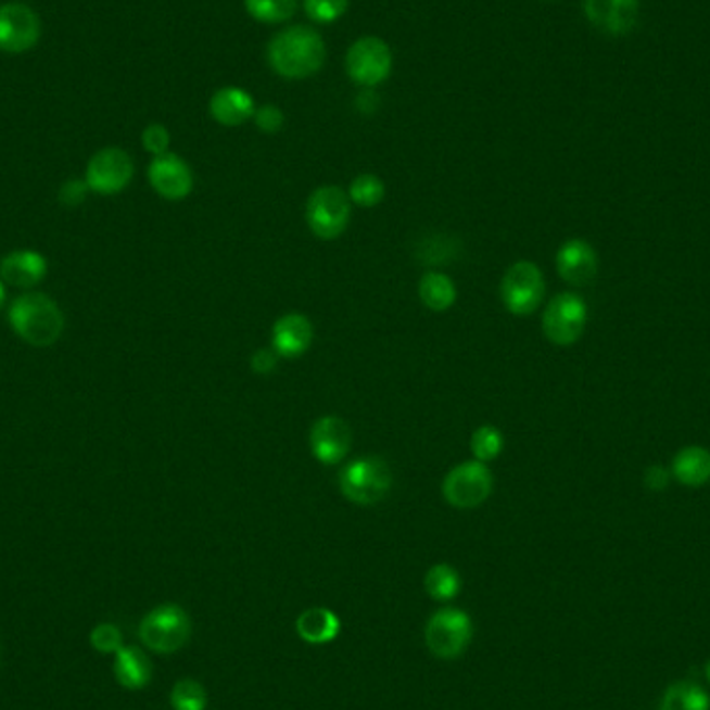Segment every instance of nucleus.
I'll use <instances>...</instances> for the list:
<instances>
[{"mask_svg":"<svg viewBox=\"0 0 710 710\" xmlns=\"http://www.w3.org/2000/svg\"><path fill=\"white\" fill-rule=\"evenodd\" d=\"M472 619L461 609H441L428 619L427 638L428 650L443 661H453L461 657L470 642H472Z\"/></svg>","mask_w":710,"mask_h":710,"instance_id":"obj_5","label":"nucleus"},{"mask_svg":"<svg viewBox=\"0 0 710 710\" xmlns=\"http://www.w3.org/2000/svg\"><path fill=\"white\" fill-rule=\"evenodd\" d=\"M384 183L380 181L377 175L372 173H364V175H357L352 186H350V200L354 202L355 206H362V208H375L379 206L380 202L384 200Z\"/></svg>","mask_w":710,"mask_h":710,"instance_id":"obj_27","label":"nucleus"},{"mask_svg":"<svg viewBox=\"0 0 710 710\" xmlns=\"http://www.w3.org/2000/svg\"><path fill=\"white\" fill-rule=\"evenodd\" d=\"M352 218V200L337 186L312 191L306 204V223L318 239L332 241L347 229Z\"/></svg>","mask_w":710,"mask_h":710,"instance_id":"obj_6","label":"nucleus"},{"mask_svg":"<svg viewBox=\"0 0 710 710\" xmlns=\"http://www.w3.org/2000/svg\"><path fill=\"white\" fill-rule=\"evenodd\" d=\"M256 104L254 98L241 88H223L214 92L211 100V115L216 123L225 127H237L254 117Z\"/></svg>","mask_w":710,"mask_h":710,"instance_id":"obj_19","label":"nucleus"},{"mask_svg":"<svg viewBox=\"0 0 710 710\" xmlns=\"http://www.w3.org/2000/svg\"><path fill=\"white\" fill-rule=\"evenodd\" d=\"M191 638V619L179 605H161L143 617L140 639L159 655L181 650Z\"/></svg>","mask_w":710,"mask_h":710,"instance_id":"obj_4","label":"nucleus"},{"mask_svg":"<svg viewBox=\"0 0 710 710\" xmlns=\"http://www.w3.org/2000/svg\"><path fill=\"white\" fill-rule=\"evenodd\" d=\"M115 677L127 689H142L150 684L152 664L140 648L121 646L115 659Z\"/></svg>","mask_w":710,"mask_h":710,"instance_id":"obj_21","label":"nucleus"},{"mask_svg":"<svg viewBox=\"0 0 710 710\" xmlns=\"http://www.w3.org/2000/svg\"><path fill=\"white\" fill-rule=\"evenodd\" d=\"M470 447H472L476 461L489 464V461H495L500 455V451L505 447V439L498 428L484 424L473 432Z\"/></svg>","mask_w":710,"mask_h":710,"instance_id":"obj_29","label":"nucleus"},{"mask_svg":"<svg viewBox=\"0 0 710 710\" xmlns=\"http://www.w3.org/2000/svg\"><path fill=\"white\" fill-rule=\"evenodd\" d=\"M659 710H710V696L698 684L680 682L664 692Z\"/></svg>","mask_w":710,"mask_h":710,"instance_id":"obj_24","label":"nucleus"},{"mask_svg":"<svg viewBox=\"0 0 710 710\" xmlns=\"http://www.w3.org/2000/svg\"><path fill=\"white\" fill-rule=\"evenodd\" d=\"M545 297V277L534 262H516L500 281V300L516 316H528Z\"/></svg>","mask_w":710,"mask_h":710,"instance_id":"obj_7","label":"nucleus"},{"mask_svg":"<svg viewBox=\"0 0 710 710\" xmlns=\"http://www.w3.org/2000/svg\"><path fill=\"white\" fill-rule=\"evenodd\" d=\"M248 13L262 24H283L293 17L297 0H245Z\"/></svg>","mask_w":710,"mask_h":710,"instance_id":"obj_26","label":"nucleus"},{"mask_svg":"<svg viewBox=\"0 0 710 710\" xmlns=\"http://www.w3.org/2000/svg\"><path fill=\"white\" fill-rule=\"evenodd\" d=\"M350 0H304V9L312 22L332 24L345 15Z\"/></svg>","mask_w":710,"mask_h":710,"instance_id":"obj_30","label":"nucleus"},{"mask_svg":"<svg viewBox=\"0 0 710 710\" xmlns=\"http://www.w3.org/2000/svg\"><path fill=\"white\" fill-rule=\"evenodd\" d=\"M134 177V161L121 148L96 152L86 168V183L100 195H115L125 190Z\"/></svg>","mask_w":710,"mask_h":710,"instance_id":"obj_12","label":"nucleus"},{"mask_svg":"<svg viewBox=\"0 0 710 710\" xmlns=\"http://www.w3.org/2000/svg\"><path fill=\"white\" fill-rule=\"evenodd\" d=\"M254 121H256L258 129L264 134H277L283 127V111L279 106H275V104H264L261 109H256Z\"/></svg>","mask_w":710,"mask_h":710,"instance_id":"obj_33","label":"nucleus"},{"mask_svg":"<svg viewBox=\"0 0 710 710\" xmlns=\"http://www.w3.org/2000/svg\"><path fill=\"white\" fill-rule=\"evenodd\" d=\"M208 705L206 687L195 680H179L170 692V707L175 710H204Z\"/></svg>","mask_w":710,"mask_h":710,"instance_id":"obj_28","label":"nucleus"},{"mask_svg":"<svg viewBox=\"0 0 710 710\" xmlns=\"http://www.w3.org/2000/svg\"><path fill=\"white\" fill-rule=\"evenodd\" d=\"M673 476L686 486H702L710 480V451L705 447H686L673 459Z\"/></svg>","mask_w":710,"mask_h":710,"instance_id":"obj_22","label":"nucleus"},{"mask_svg":"<svg viewBox=\"0 0 710 710\" xmlns=\"http://www.w3.org/2000/svg\"><path fill=\"white\" fill-rule=\"evenodd\" d=\"M493 493V473L482 461H464L455 466L445 482L443 495L455 509H476Z\"/></svg>","mask_w":710,"mask_h":710,"instance_id":"obj_9","label":"nucleus"},{"mask_svg":"<svg viewBox=\"0 0 710 710\" xmlns=\"http://www.w3.org/2000/svg\"><path fill=\"white\" fill-rule=\"evenodd\" d=\"M297 636L312 646L329 644L341 634V619L327 607H312L295 621Z\"/></svg>","mask_w":710,"mask_h":710,"instance_id":"obj_20","label":"nucleus"},{"mask_svg":"<svg viewBox=\"0 0 710 710\" xmlns=\"http://www.w3.org/2000/svg\"><path fill=\"white\" fill-rule=\"evenodd\" d=\"M42 34L40 17L24 2L0 4V50L22 54L38 45Z\"/></svg>","mask_w":710,"mask_h":710,"instance_id":"obj_11","label":"nucleus"},{"mask_svg":"<svg viewBox=\"0 0 710 710\" xmlns=\"http://www.w3.org/2000/svg\"><path fill=\"white\" fill-rule=\"evenodd\" d=\"M557 270L566 283L575 287L592 283L598 272V258L591 243L584 239H568L557 252Z\"/></svg>","mask_w":710,"mask_h":710,"instance_id":"obj_16","label":"nucleus"},{"mask_svg":"<svg viewBox=\"0 0 710 710\" xmlns=\"http://www.w3.org/2000/svg\"><path fill=\"white\" fill-rule=\"evenodd\" d=\"M47 270V258L34 250L13 252L0 262V279L4 283L20 287V289H29V287L40 283L45 279Z\"/></svg>","mask_w":710,"mask_h":710,"instance_id":"obj_18","label":"nucleus"},{"mask_svg":"<svg viewBox=\"0 0 710 710\" xmlns=\"http://www.w3.org/2000/svg\"><path fill=\"white\" fill-rule=\"evenodd\" d=\"M345 65H347L350 77L357 86L372 90L375 86H379L391 75L393 54L384 40L375 38V36H366L352 45L347 52V59H345Z\"/></svg>","mask_w":710,"mask_h":710,"instance_id":"obj_10","label":"nucleus"},{"mask_svg":"<svg viewBox=\"0 0 710 710\" xmlns=\"http://www.w3.org/2000/svg\"><path fill=\"white\" fill-rule=\"evenodd\" d=\"M90 642H92V646L98 652H104V655L115 652L117 655L118 648L123 646V636H121V630H118L117 625L100 623L92 630Z\"/></svg>","mask_w":710,"mask_h":710,"instance_id":"obj_31","label":"nucleus"},{"mask_svg":"<svg viewBox=\"0 0 710 710\" xmlns=\"http://www.w3.org/2000/svg\"><path fill=\"white\" fill-rule=\"evenodd\" d=\"M325 56L327 48L322 36L306 25L287 27L268 45L270 67L287 79H304L320 72Z\"/></svg>","mask_w":710,"mask_h":710,"instance_id":"obj_1","label":"nucleus"},{"mask_svg":"<svg viewBox=\"0 0 710 710\" xmlns=\"http://www.w3.org/2000/svg\"><path fill=\"white\" fill-rule=\"evenodd\" d=\"M279 364V355L270 347V350H258L256 354L252 355L250 366L256 375H270Z\"/></svg>","mask_w":710,"mask_h":710,"instance_id":"obj_35","label":"nucleus"},{"mask_svg":"<svg viewBox=\"0 0 710 710\" xmlns=\"http://www.w3.org/2000/svg\"><path fill=\"white\" fill-rule=\"evenodd\" d=\"M418 293L422 304L432 312H447L457 300V289L451 277L436 270H430L420 279Z\"/></svg>","mask_w":710,"mask_h":710,"instance_id":"obj_23","label":"nucleus"},{"mask_svg":"<svg viewBox=\"0 0 710 710\" xmlns=\"http://www.w3.org/2000/svg\"><path fill=\"white\" fill-rule=\"evenodd\" d=\"M142 143L143 148H145L150 154H154V156L166 154L168 143H170V136H168L165 125H159V123L148 125V127L143 129Z\"/></svg>","mask_w":710,"mask_h":710,"instance_id":"obj_32","label":"nucleus"},{"mask_svg":"<svg viewBox=\"0 0 710 710\" xmlns=\"http://www.w3.org/2000/svg\"><path fill=\"white\" fill-rule=\"evenodd\" d=\"M644 480H646V484L652 491H663V489H667V484H669V472L664 468H661V466H655V468H650L646 472Z\"/></svg>","mask_w":710,"mask_h":710,"instance_id":"obj_36","label":"nucleus"},{"mask_svg":"<svg viewBox=\"0 0 710 710\" xmlns=\"http://www.w3.org/2000/svg\"><path fill=\"white\" fill-rule=\"evenodd\" d=\"M314 339L312 322L304 314H284L272 327V350L279 357H300L306 354Z\"/></svg>","mask_w":710,"mask_h":710,"instance_id":"obj_17","label":"nucleus"},{"mask_svg":"<svg viewBox=\"0 0 710 710\" xmlns=\"http://www.w3.org/2000/svg\"><path fill=\"white\" fill-rule=\"evenodd\" d=\"M588 308L586 302L578 293H559L555 295L545 314H543V331L546 339L555 345H573L586 329Z\"/></svg>","mask_w":710,"mask_h":710,"instance_id":"obj_8","label":"nucleus"},{"mask_svg":"<svg viewBox=\"0 0 710 710\" xmlns=\"http://www.w3.org/2000/svg\"><path fill=\"white\" fill-rule=\"evenodd\" d=\"M88 183L86 181H79V179H72L67 181L61 191H59V200L63 206H69V208H75L79 206L84 200H86V193H88Z\"/></svg>","mask_w":710,"mask_h":710,"instance_id":"obj_34","label":"nucleus"},{"mask_svg":"<svg viewBox=\"0 0 710 710\" xmlns=\"http://www.w3.org/2000/svg\"><path fill=\"white\" fill-rule=\"evenodd\" d=\"M707 680L710 682V661L709 664H707Z\"/></svg>","mask_w":710,"mask_h":710,"instance_id":"obj_39","label":"nucleus"},{"mask_svg":"<svg viewBox=\"0 0 710 710\" xmlns=\"http://www.w3.org/2000/svg\"><path fill=\"white\" fill-rule=\"evenodd\" d=\"M148 179L154 191L166 200H183L190 195L193 188L190 165L181 156L170 152L154 156V161L148 166Z\"/></svg>","mask_w":710,"mask_h":710,"instance_id":"obj_14","label":"nucleus"},{"mask_svg":"<svg viewBox=\"0 0 710 710\" xmlns=\"http://www.w3.org/2000/svg\"><path fill=\"white\" fill-rule=\"evenodd\" d=\"M424 588L430 598L439 603H449L461 591V578L455 568H451L447 563H439L428 569Z\"/></svg>","mask_w":710,"mask_h":710,"instance_id":"obj_25","label":"nucleus"},{"mask_svg":"<svg viewBox=\"0 0 710 710\" xmlns=\"http://www.w3.org/2000/svg\"><path fill=\"white\" fill-rule=\"evenodd\" d=\"M337 482L347 500L370 507L391 493L393 473L389 464L380 457H357L339 472Z\"/></svg>","mask_w":710,"mask_h":710,"instance_id":"obj_3","label":"nucleus"},{"mask_svg":"<svg viewBox=\"0 0 710 710\" xmlns=\"http://www.w3.org/2000/svg\"><path fill=\"white\" fill-rule=\"evenodd\" d=\"M309 449L325 466L343 461L352 451V428L339 416L318 418L309 430Z\"/></svg>","mask_w":710,"mask_h":710,"instance_id":"obj_13","label":"nucleus"},{"mask_svg":"<svg viewBox=\"0 0 710 710\" xmlns=\"http://www.w3.org/2000/svg\"><path fill=\"white\" fill-rule=\"evenodd\" d=\"M2 304H4V284L0 281V308H2Z\"/></svg>","mask_w":710,"mask_h":710,"instance_id":"obj_38","label":"nucleus"},{"mask_svg":"<svg viewBox=\"0 0 710 710\" xmlns=\"http://www.w3.org/2000/svg\"><path fill=\"white\" fill-rule=\"evenodd\" d=\"M638 7V0H584L588 22L611 36H623L636 27Z\"/></svg>","mask_w":710,"mask_h":710,"instance_id":"obj_15","label":"nucleus"},{"mask_svg":"<svg viewBox=\"0 0 710 710\" xmlns=\"http://www.w3.org/2000/svg\"><path fill=\"white\" fill-rule=\"evenodd\" d=\"M9 322L25 343L48 347L56 343L65 329V316L45 293H25L9 309Z\"/></svg>","mask_w":710,"mask_h":710,"instance_id":"obj_2","label":"nucleus"},{"mask_svg":"<svg viewBox=\"0 0 710 710\" xmlns=\"http://www.w3.org/2000/svg\"><path fill=\"white\" fill-rule=\"evenodd\" d=\"M377 104H379V96L375 94L372 90L370 92H364L357 98V109L364 113V115H372L377 111Z\"/></svg>","mask_w":710,"mask_h":710,"instance_id":"obj_37","label":"nucleus"}]
</instances>
